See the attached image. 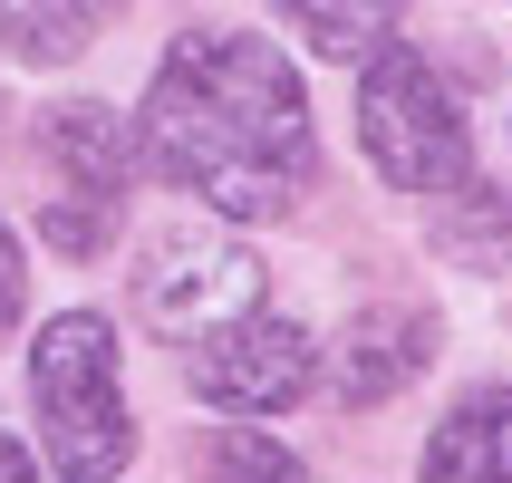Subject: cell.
Instances as JSON below:
<instances>
[{
    "label": "cell",
    "mask_w": 512,
    "mask_h": 483,
    "mask_svg": "<svg viewBox=\"0 0 512 483\" xmlns=\"http://www.w3.org/2000/svg\"><path fill=\"white\" fill-rule=\"evenodd\" d=\"M0 483H39V464H29L20 435H0Z\"/></svg>",
    "instance_id": "obj_14"
},
{
    "label": "cell",
    "mask_w": 512,
    "mask_h": 483,
    "mask_svg": "<svg viewBox=\"0 0 512 483\" xmlns=\"http://www.w3.org/2000/svg\"><path fill=\"white\" fill-rule=\"evenodd\" d=\"M435 252L464 261V271H512V194H493V184L445 194V213H435Z\"/></svg>",
    "instance_id": "obj_10"
},
{
    "label": "cell",
    "mask_w": 512,
    "mask_h": 483,
    "mask_svg": "<svg viewBox=\"0 0 512 483\" xmlns=\"http://www.w3.org/2000/svg\"><path fill=\"white\" fill-rule=\"evenodd\" d=\"M358 136H368V165L397 194H464L474 184L464 116H455L445 78L416 49H377L368 58V78H358Z\"/></svg>",
    "instance_id": "obj_3"
},
{
    "label": "cell",
    "mask_w": 512,
    "mask_h": 483,
    "mask_svg": "<svg viewBox=\"0 0 512 483\" xmlns=\"http://www.w3.org/2000/svg\"><path fill=\"white\" fill-rule=\"evenodd\" d=\"M39 155H49L58 194L39 213V242L49 252H107L116 232V203H126V174H136V145L107 107H58L39 126Z\"/></svg>",
    "instance_id": "obj_4"
},
{
    "label": "cell",
    "mask_w": 512,
    "mask_h": 483,
    "mask_svg": "<svg viewBox=\"0 0 512 483\" xmlns=\"http://www.w3.org/2000/svg\"><path fill=\"white\" fill-rule=\"evenodd\" d=\"M29 406L58 483H116L136 464V416L116 387V329L97 310H58L29 348Z\"/></svg>",
    "instance_id": "obj_2"
},
{
    "label": "cell",
    "mask_w": 512,
    "mask_h": 483,
    "mask_svg": "<svg viewBox=\"0 0 512 483\" xmlns=\"http://www.w3.org/2000/svg\"><path fill=\"white\" fill-rule=\"evenodd\" d=\"M426 358H435V319L406 310V300H377V310L348 319L339 358H329V397L339 406H387L406 377H426Z\"/></svg>",
    "instance_id": "obj_7"
},
{
    "label": "cell",
    "mask_w": 512,
    "mask_h": 483,
    "mask_svg": "<svg viewBox=\"0 0 512 483\" xmlns=\"http://www.w3.org/2000/svg\"><path fill=\"white\" fill-rule=\"evenodd\" d=\"M203 483H310V464L290 455L281 435H261V426H213L203 435V455H194Z\"/></svg>",
    "instance_id": "obj_12"
},
{
    "label": "cell",
    "mask_w": 512,
    "mask_h": 483,
    "mask_svg": "<svg viewBox=\"0 0 512 483\" xmlns=\"http://www.w3.org/2000/svg\"><path fill=\"white\" fill-rule=\"evenodd\" d=\"M145 165L213 203L223 223H271L310 194L319 136L290 58L242 29H184L145 87Z\"/></svg>",
    "instance_id": "obj_1"
},
{
    "label": "cell",
    "mask_w": 512,
    "mask_h": 483,
    "mask_svg": "<svg viewBox=\"0 0 512 483\" xmlns=\"http://www.w3.org/2000/svg\"><path fill=\"white\" fill-rule=\"evenodd\" d=\"M310 377H319V348H310V329L290 310L232 319V329L194 339V358H184V387L203 406H223V416H271V406L310 397Z\"/></svg>",
    "instance_id": "obj_5"
},
{
    "label": "cell",
    "mask_w": 512,
    "mask_h": 483,
    "mask_svg": "<svg viewBox=\"0 0 512 483\" xmlns=\"http://www.w3.org/2000/svg\"><path fill=\"white\" fill-rule=\"evenodd\" d=\"M281 20L300 29L319 58H377L387 29L406 20V0H281Z\"/></svg>",
    "instance_id": "obj_11"
},
{
    "label": "cell",
    "mask_w": 512,
    "mask_h": 483,
    "mask_svg": "<svg viewBox=\"0 0 512 483\" xmlns=\"http://www.w3.org/2000/svg\"><path fill=\"white\" fill-rule=\"evenodd\" d=\"M10 319H20V242L0 223V339H10Z\"/></svg>",
    "instance_id": "obj_13"
},
{
    "label": "cell",
    "mask_w": 512,
    "mask_h": 483,
    "mask_svg": "<svg viewBox=\"0 0 512 483\" xmlns=\"http://www.w3.org/2000/svg\"><path fill=\"white\" fill-rule=\"evenodd\" d=\"M116 0H0V39H10V58H29V68H68V58L107 29Z\"/></svg>",
    "instance_id": "obj_9"
},
{
    "label": "cell",
    "mask_w": 512,
    "mask_h": 483,
    "mask_svg": "<svg viewBox=\"0 0 512 483\" xmlns=\"http://www.w3.org/2000/svg\"><path fill=\"white\" fill-rule=\"evenodd\" d=\"M416 483H512V387H474L426 435Z\"/></svg>",
    "instance_id": "obj_8"
},
{
    "label": "cell",
    "mask_w": 512,
    "mask_h": 483,
    "mask_svg": "<svg viewBox=\"0 0 512 483\" xmlns=\"http://www.w3.org/2000/svg\"><path fill=\"white\" fill-rule=\"evenodd\" d=\"M145 319L174 329V339H213L232 319L261 310V261L242 242H203V232H155V252L136 271Z\"/></svg>",
    "instance_id": "obj_6"
}]
</instances>
